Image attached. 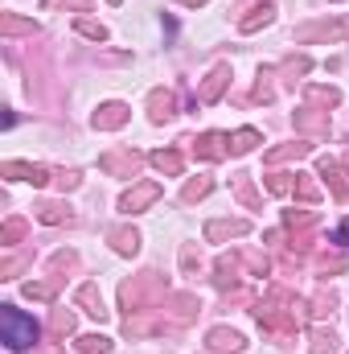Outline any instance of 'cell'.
I'll return each mask as SVG.
<instances>
[{"instance_id": "cell-1", "label": "cell", "mask_w": 349, "mask_h": 354, "mask_svg": "<svg viewBox=\"0 0 349 354\" xmlns=\"http://www.w3.org/2000/svg\"><path fill=\"white\" fill-rule=\"evenodd\" d=\"M0 334H4V346L8 351H29V346H37V322L29 317V313H21V309H12V305H4L0 309Z\"/></svg>"}, {"instance_id": "cell-2", "label": "cell", "mask_w": 349, "mask_h": 354, "mask_svg": "<svg viewBox=\"0 0 349 354\" xmlns=\"http://www.w3.org/2000/svg\"><path fill=\"white\" fill-rule=\"evenodd\" d=\"M152 198H157V185H140L136 194L123 198V210H136V206H144V202H152Z\"/></svg>"}, {"instance_id": "cell-3", "label": "cell", "mask_w": 349, "mask_h": 354, "mask_svg": "<svg viewBox=\"0 0 349 354\" xmlns=\"http://www.w3.org/2000/svg\"><path fill=\"white\" fill-rule=\"evenodd\" d=\"M119 120H123V107H119V103H111V107H103V115H94L99 128H111V124H119Z\"/></svg>"}, {"instance_id": "cell-4", "label": "cell", "mask_w": 349, "mask_h": 354, "mask_svg": "<svg viewBox=\"0 0 349 354\" xmlns=\"http://www.w3.org/2000/svg\"><path fill=\"white\" fill-rule=\"evenodd\" d=\"M152 161H157V169H169V174H181V157H177V153H157Z\"/></svg>"}, {"instance_id": "cell-5", "label": "cell", "mask_w": 349, "mask_h": 354, "mask_svg": "<svg viewBox=\"0 0 349 354\" xmlns=\"http://www.w3.org/2000/svg\"><path fill=\"white\" fill-rule=\"evenodd\" d=\"M79 346H83V351H87V354H103V351H107V346H111V342H107V338H83Z\"/></svg>"}, {"instance_id": "cell-6", "label": "cell", "mask_w": 349, "mask_h": 354, "mask_svg": "<svg viewBox=\"0 0 349 354\" xmlns=\"http://www.w3.org/2000/svg\"><path fill=\"white\" fill-rule=\"evenodd\" d=\"M222 79H226V71H214V79L206 83V91H201V95H206V99H214V95L222 91Z\"/></svg>"}, {"instance_id": "cell-7", "label": "cell", "mask_w": 349, "mask_h": 354, "mask_svg": "<svg viewBox=\"0 0 349 354\" xmlns=\"http://www.w3.org/2000/svg\"><path fill=\"white\" fill-rule=\"evenodd\" d=\"M255 12H263V21L271 17V4H263V8H255ZM259 25V17H251V21H243V29H255Z\"/></svg>"}, {"instance_id": "cell-8", "label": "cell", "mask_w": 349, "mask_h": 354, "mask_svg": "<svg viewBox=\"0 0 349 354\" xmlns=\"http://www.w3.org/2000/svg\"><path fill=\"white\" fill-rule=\"evenodd\" d=\"M346 239H349V223L341 227V231H337V235H333V243H346Z\"/></svg>"}]
</instances>
